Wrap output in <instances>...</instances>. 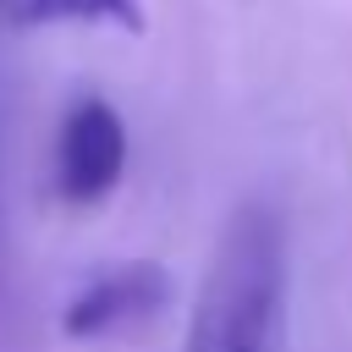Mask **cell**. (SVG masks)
Segmentation results:
<instances>
[{"mask_svg":"<svg viewBox=\"0 0 352 352\" xmlns=\"http://www.w3.org/2000/svg\"><path fill=\"white\" fill-rule=\"evenodd\" d=\"M286 341V220L242 204L204 270L182 352H280Z\"/></svg>","mask_w":352,"mask_h":352,"instance_id":"obj_1","label":"cell"},{"mask_svg":"<svg viewBox=\"0 0 352 352\" xmlns=\"http://www.w3.org/2000/svg\"><path fill=\"white\" fill-rule=\"evenodd\" d=\"M121 170H126V126L116 104L77 99L55 138V192L66 204H99L116 192Z\"/></svg>","mask_w":352,"mask_h":352,"instance_id":"obj_2","label":"cell"},{"mask_svg":"<svg viewBox=\"0 0 352 352\" xmlns=\"http://www.w3.org/2000/svg\"><path fill=\"white\" fill-rule=\"evenodd\" d=\"M165 292H170L165 270H154V264H121V270H110V275H99L94 286L77 292V302L66 308V330L72 336H104L116 324H132V319L154 314L165 302Z\"/></svg>","mask_w":352,"mask_h":352,"instance_id":"obj_3","label":"cell"},{"mask_svg":"<svg viewBox=\"0 0 352 352\" xmlns=\"http://www.w3.org/2000/svg\"><path fill=\"white\" fill-rule=\"evenodd\" d=\"M11 28H44V22H77V28H143L138 0H0Z\"/></svg>","mask_w":352,"mask_h":352,"instance_id":"obj_4","label":"cell"},{"mask_svg":"<svg viewBox=\"0 0 352 352\" xmlns=\"http://www.w3.org/2000/svg\"><path fill=\"white\" fill-rule=\"evenodd\" d=\"M0 28H6V11H0Z\"/></svg>","mask_w":352,"mask_h":352,"instance_id":"obj_5","label":"cell"}]
</instances>
